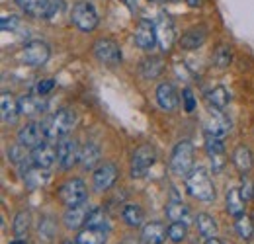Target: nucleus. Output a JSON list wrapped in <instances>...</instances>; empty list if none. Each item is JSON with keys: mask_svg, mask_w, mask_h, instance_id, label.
Masks as SVG:
<instances>
[{"mask_svg": "<svg viewBox=\"0 0 254 244\" xmlns=\"http://www.w3.org/2000/svg\"><path fill=\"white\" fill-rule=\"evenodd\" d=\"M118 180V166L112 162H104L94 170V187L98 191H108Z\"/></svg>", "mask_w": 254, "mask_h": 244, "instance_id": "obj_15", "label": "nucleus"}, {"mask_svg": "<svg viewBox=\"0 0 254 244\" xmlns=\"http://www.w3.org/2000/svg\"><path fill=\"white\" fill-rule=\"evenodd\" d=\"M153 2H168V0H153Z\"/></svg>", "mask_w": 254, "mask_h": 244, "instance_id": "obj_49", "label": "nucleus"}, {"mask_svg": "<svg viewBox=\"0 0 254 244\" xmlns=\"http://www.w3.org/2000/svg\"><path fill=\"white\" fill-rule=\"evenodd\" d=\"M70 22L84 33H90L98 28V22H100V16H98V10L90 0H78L74 6H72V12H70Z\"/></svg>", "mask_w": 254, "mask_h": 244, "instance_id": "obj_3", "label": "nucleus"}, {"mask_svg": "<svg viewBox=\"0 0 254 244\" xmlns=\"http://www.w3.org/2000/svg\"><path fill=\"white\" fill-rule=\"evenodd\" d=\"M195 225H197L199 235H201L205 241H207V239H213V237L217 235V223H215V219H213L211 215L199 213L195 217Z\"/></svg>", "mask_w": 254, "mask_h": 244, "instance_id": "obj_28", "label": "nucleus"}, {"mask_svg": "<svg viewBox=\"0 0 254 244\" xmlns=\"http://www.w3.org/2000/svg\"><path fill=\"white\" fill-rule=\"evenodd\" d=\"M207 39V28L205 26H193L180 37V47L186 51H193L199 49Z\"/></svg>", "mask_w": 254, "mask_h": 244, "instance_id": "obj_20", "label": "nucleus"}, {"mask_svg": "<svg viewBox=\"0 0 254 244\" xmlns=\"http://www.w3.org/2000/svg\"><path fill=\"white\" fill-rule=\"evenodd\" d=\"M122 219L126 221V225H129V227H141L143 221H145V213H143V209L139 205L127 203L122 209Z\"/></svg>", "mask_w": 254, "mask_h": 244, "instance_id": "obj_30", "label": "nucleus"}, {"mask_svg": "<svg viewBox=\"0 0 254 244\" xmlns=\"http://www.w3.org/2000/svg\"><path fill=\"white\" fill-rule=\"evenodd\" d=\"M245 203H247V199L243 197L241 189L233 187V189L227 191V211H229V215L241 217V215L245 213Z\"/></svg>", "mask_w": 254, "mask_h": 244, "instance_id": "obj_27", "label": "nucleus"}, {"mask_svg": "<svg viewBox=\"0 0 254 244\" xmlns=\"http://www.w3.org/2000/svg\"><path fill=\"white\" fill-rule=\"evenodd\" d=\"M18 110H20V116H26V118H32L37 116L45 110V102H43V96H22L18 100Z\"/></svg>", "mask_w": 254, "mask_h": 244, "instance_id": "obj_22", "label": "nucleus"}, {"mask_svg": "<svg viewBox=\"0 0 254 244\" xmlns=\"http://www.w3.org/2000/svg\"><path fill=\"white\" fill-rule=\"evenodd\" d=\"M186 187H188V193L191 197H195L203 203H211L215 199V185L203 168H193L186 176Z\"/></svg>", "mask_w": 254, "mask_h": 244, "instance_id": "obj_2", "label": "nucleus"}, {"mask_svg": "<svg viewBox=\"0 0 254 244\" xmlns=\"http://www.w3.org/2000/svg\"><path fill=\"white\" fill-rule=\"evenodd\" d=\"M231 131V120L223 114V110H211V118L205 125V135L213 137H225Z\"/></svg>", "mask_w": 254, "mask_h": 244, "instance_id": "obj_18", "label": "nucleus"}, {"mask_svg": "<svg viewBox=\"0 0 254 244\" xmlns=\"http://www.w3.org/2000/svg\"><path fill=\"white\" fill-rule=\"evenodd\" d=\"M51 49L45 41H30L22 49V61L30 66H41L49 61Z\"/></svg>", "mask_w": 254, "mask_h": 244, "instance_id": "obj_11", "label": "nucleus"}, {"mask_svg": "<svg viewBox=\"0 0 254 244\" xmlns=\"http://www.w3.org/2000/svg\"><path fill=\"white\" fill-rule=\"evenodd\" d=\"M205 244H223V243L219 241V239H215V237H213V239H207V243Z\"/></svg>", "mask_w": 254, "mask_h": 244, "instance_id": "obj_46", "label": "nucleus"}, {"mask_svg": "<svg viewBox=\"0 0 254 244\" xmlns=\"http://www.w3.org/2000/svg\"><path fill=\"white\" fill-rule=\"evenodd\" d=\"M157 104L164 112H176L180 106V96L170 82H162L157 86Z\"/></svg>", "mask_w": 254, "mask_h": 244, "instance_id": "obj_16", "label": "nucleus"}, {"mask_svg": "<svg viewBox=\"0 0 254 244\" xmlns=\"http://www.w3.org/2000/svg\"><path fill=\"white\" fill-rule=\"evenodd\" d=\"M233 62V51L229 45H219L213 53V64L217 68H227L229 64Z\"/></svg>", "mask_w": 254, "mask_h": 244, "instance_id": "obj_37", "label": "nucleus"}, {"mask_svg": "<svg viewBox=\"0 0 254 244\" xmlns=\"http://www.w3.org/2000/svg\"><path fill=\"white\" fill-rule=\"evenodd\" d=\"M162 70H164V61L160 57H147V59H143L141 64H139L141 76L143 78H149V80L159 78L160 74H162Z\"/></svg>", "mask_w": 254, "mask_h": 244, "instance_id": "obj_24", "label": "nucleus"}, {"mask_svg": "<svg viewBox=\"0 0 254 244\" xmlns=\"http://www.w3.org/2000/svg\"><path fill=\"white\" fill-rule=\"evenodd\" d=\"M0 116H2V123H14L16 118L20 116V110H18V102L12 98V94L4 92L0 96Z\"/></svg>", "mask_w": 254, "mask_h": 244, "instance_id": "obj_23", "label": "nucleus"}, {"mask_svg": "<svg viewBox=\"0 0 254 244\" xmlns=\"http://www.w3.org/2000/svg\"><path fill=\"white\" fill-rule=\"evenodd\" d=\"M205 153L209 156L211 168L213 172H221L227 164L225 158V145H223L221 137H213V135H205Z\"/></svg>", "mask_w": 254, "mask_h": 244, "instance_id": "obj_14", "label": "nucleus"}, {"mask_svg": "<svg viewBox=\"0 0 254 244\" xmlns=\"http://www.w3.org/2000/svg\"><path fill=\"white\" fill-rule=\"evenodd\" d=\"M241 193H243V197L245 199H251V195H254V187H251V182H249V178L243 174V185H241Z\"/></svg>", "mask_w": 254, "mask_h": 244, "instance_id": "obj_44", "label": "nucleus"}, {"mask_svg": "<svg viewBox=\"0 0 254 244\" xmlns=\"http://www.w3.org/2000/svg\"><path fill=\"white\" fill-rule=\"evenodd\" d=\"M59 199L63 201L66 207H74L80 205L84 201H88V189L86 183L82 182L80 178H72L59 187Z\"/></svg>", "mask_w": 254, "mask_h": 244, "instance_id": "obj_7", "label": "nucleus"}, {"mask_svg": "<svg viewBox=\"0 0 254 244\" xmlns=\"http://www.w3.org/2000/svg\"><path fill=\"white\" fill-rule=\"evenodd\" d=\"M106 231L94 227H86L76 235V243L80 244H106Z\"/></svg>", "mask_w": 254, "mask_h": 244, "instance_id": "obj_29", "label": "nucleus"}, {"mask_svg": "<svg viewBox=\"0 0 254 244\" xmlns=\"http://www.w3.org/2000/svg\"><path fill=\"white\" fill-rule=\"evenodd\" d=\"M92 53L98 59V62L106 64V66H118L122 64V49L118 45V41L110 39V37H102L94 41L92 45Z\"/></svg>", "mask_w": 254, "mask_h": 244, "instance_id": "obj_6", "label": "nucleus"}, {"mask_svg": "<svg viewBox=\"0 0 254 244\" xmlns=\"http://www.w3.org/2000/svg\"><path fill=\"white\" fill-rule=\"evenodd\" d=\"M18 143L20 145H24V147H28V149H35V147H39L47 137H45V131H43V125L37 122H30L26 123L24 127H20V131H18Z\"/></svg>", "mask_w": 254, "mask_h": 244, "instance_id": "obj_13", "label": "nucleus"}, {"mask_svg": "<svg viewBox=\"0 0 254 244\" xmlns=\"http://www.w3.org/2000/svg\"><path fill=\"white\" fill-rule=\"evenodd\" d=\"M16 4L33 18L51 20L63 10V0H16Z\"/></svg>", "mask_w": 254, "mask_h": 244, "instance_id": "obj_4", "label": "nucleus"}, {"mask_svg": "<svg viewBox=\"0 0 254 244\" xmlns=\"http://www.w3.org/2000/svg\"><path fill=\"white\" fill-rule=\"evenodd\" d=\"M155 30H157V43H159L160 51L168 53L176 41V30H174V22L166 12H160L155 22Z\"/></svg>", "mask_w": 254, "mask_h": 244, "instance_id": "obj_9", "label": "nucleus"}, {"mask_svg": "<svg viewBox=\"0 0 254 244\" xmlns=\"http://www.w3.org/2000/svg\"><path fill=\"white\" fill-rule=\"evenodd\" d=\"M53 88H55V80L53 78H43L35 84V94L37 96H47Z\"/></svg>", "mask_w": 254, "mask_h": 244, "instance_id": "obj_42", "label": "nucleus"}, {"mask_svg": "<svg viewBox=\"0 0 254 244\" xmlns=\"http://www.w3.org/2000/svg\"><path fill=\"white\" fill-rule=\"evenodd\" d=\"M235 231H237V235H239L241 239H251L254 235L253 219L247 217L245 213L241 215V217H237V221H235Z\"/></svg>", "mask_w": 254, "mask_h": 244, "instance_id": "obj_36", "label": "nucleus"}, {"mask_svg": "<svg viewBox=\"0 0 254 244\" xmlns=\"http://www.w3.org/2000/svg\"><path fill=\"white\" fill-rule=\"evenodd\" d=\"M166 217H168L170 221H182V223H186V221L190 219V209H188L182 201L174 199V201H170V203L166 205Z\"/></svg>", "mask_w": 254, "mask_h": 244, "instance_id": "obj_31", "label": "nucleus"}, {"mask_svg": "<svg viewBox=\"0 0 254 244\" xmlns=\"http://www.w3.org/2000/svg\"><path fill=\"white\" fill-rule=\"evenodd\" d=\"M10 244H28V243H26L24 239H16V241H12Z\"/></svg>", "mask_w": 254, "mask_h": 244, "instance_id": "obj_47", "label": "nucleus"}, {"mask_svg": "<svg viewBox=\"0 0 254 244\" xmlns=\"http://www.w3.org/2000/svg\"><path fill=\"white\" fill-rule=\"evenodd\" d=\"M22 176H24V182H26L28 187H39V185H43L47 182V172L43 168H37V166H32Z\"/></svg>", "mask_w": 254, "mask_h": 244, "instance_id": "obj_33", "label": "nucleus"}, {"mask_svg": "<svg viewBox=\"0 0 254 244\" xmlns=\"http://www.w3.org/2000/svg\"><path fill=\"white\" fill-rule=\"evenodd\" d=\"M155 162H157V151L151 145H141L131 156V176L133 178L147 176V172L153 168Z\"/></svg>", "mask_w": 254, "mask_h": 244, "instance_id": "obj_8", "label": "nucleus"}, {"mask_svg": "<svg viewBox=\"0 0 254 244\" xmlns=\"http://www.w3.org/2000/svg\"><path fill=\"white\" fill-rule=\"evenodd\" d=\"M30 223H32V219H30V213H28V211H20V213H16V217H14V233L22 239L24 235H28V231H30Z\"/></svg>", "mask_w": 254, "mask_h": 244, "instance_id": "obj_39", "label": "nucleus"}, {"mask_svg": "<svg viewBox=\"0 0 254 244\" xmlns=\"http://www.w3.org/2000/svg\"><path fill=\"white\" fill-rule=\"evenodd\" d=\"M55 235V223L51 217H43L39 223V237H43L45 241H51V237Z\"/></svg>", "mask_w": 254, "mask_h": 244, "instance_id": "obj_40", "label": "nucleus"}, {"mask_svg": "<svg viewBox=\"0 0 254 244\" xmlns=\"http://www.w3.org/2000/svg\"><path fill=\"white\" fill-rule=\"evenodd\" d=\"M207 100H209L211 108H215V110H225V108L229 106V102H231V94H229V90H227L225 86H215L213 90L209 92Z\"/></svg>", "mask_w": 254, "mask_h": 244, "instance_id": "obj_32", "label": "nucleus"}, {"mask_svg": "<svg viewBox=\"0 0 254 244\" xmlns=\"http://www.w3.org/2000/svg\"><path fill=\"white\" fill-rule=\"evenodd\" d=\"M32 158V154H28V147H24V145H12L10 149H8V160L12 162V164H16V166H22L24 162H28Z\"/></svg>", "mask_w": 254, "mask_h": 244, "instance_id": "obj_35", "label": "nucleus"}, {"mask_svg": "<svg viewBox=\"0 0 254 244\" xmlns=\"http://www.w3.org/2000/svg\"><path fill=\"white\" fill-rule=\"evenodd\" d=\"M74 123H76V114L72 110H68V108H63V110L55 112L53 116H49L45 122H41V125H43L45 137L53 141V139L66 137L72 131Z\"/></svg>", "mask_w": 254, "mask_h": 244, "instance_id": "obj_1", "label": "nucleus"}, {"mask_svg": "<svg viewBox=\"0 0 254 244\" xmlns=\"http://www.w3.org/2000/svg\"><path fill=\"white\" fill-rule=\"evenodd\" d=\"M233 162H235L237 170H241L243 174H247L254 164L253 151H251L247 145H239V147L233 151Z\"/></svg>", "mask_w": 254, "mask_h": 244, "instance_id": "obj_25", "label": "nucleus"}, {"mask_svg": "<svg viewBox=\"0 0 254 244\" xmlns=\"http://www.w3.org/2000/svg\"><path fill=\"white\" fill-rule=\"evenodd\" d=\"M186 235H188L186 223H182V221H172V223L168 225V239H170L172 243H182V241L186 239Z\"/></svg>", "mask_w": 254, "mask_h": 244, "instance_id": "obj_38", "label": "nucleus"}, {"mask_svg": "<svg viewBox=\"0 0 254 244\" xmlns=\"http://www.w3.org/2000/svg\"><path fill=\"white\" fill-rule=\"evenodd\" d=\"M182 102H184V110L191 114L193 110H195V98H193V94H191L190 88H186V90L182 92Z\"/></svg>", "mask_w": 254, "mask_h": 244, "instance_id": "obj_43", "label": "nucleus"}, {"mask_svg": "<svg viewBox=\"0 0 254 244\" xmlns=\"http://www.w3.org/2000/svg\"><path fill=\"white\" fill-rule=\"evenodd\" d=\"M20 24V18L14 16V14H8V16H2L0 20V30L2 31H14Z\"/></svg>", "mask_w": 254, "mask_h": 244, "instance_id": "obj_41", "label": "nucleus"}, {"mask_svg": "<svg viewBox=\"0 0 254 244\" xmlns=\"http://www.w3.org/2000/svg\"><path fill=\"white\" fill-rule=\"evenodd\" d=\"M170 170L176 176L186 178L193 170V145L190 141H180L170 154Z\"/></svg>", "mask_w": 254, "mask_h": 244, "instance_id": "obj_5", "label": "nucleus"}, {"mask_svg": "<svg viewBox=\"0 0 254 244\" xmlns=\"http://www.w3.org/2000/svg\"><path fill=\"white\" fill-rule=\"evenodd\" d=\"M86 227H94V229H102V231H108L110 229V221H108V215L102 207H96L88 215V221H86Z\"/></svg>", "mask_w": 254, "mask_h": 244, "instance_id": "obj_34", "label": "nucleus"}, {"mask_svg": "<svg viewBox=\"0 0 254 244\" xmlns=\"http://www.w3.org/2000/svg\"><path fill=\"white\" fill-rule=\"evenodd\" d=\"M186 4H188L190 8H199V6L203 4V0H186Z\"/></svg>", "mask_w": 254, "mask_h": 244, "instance_id": "obj_45", "label": "nucleus"}, {"mask_svg": "<svg viewBox=\"0 0 254 244\" xmlns=\"http://www.w3.org/2000/svg\"><path fill=\"white\" fill-rule=\"evenodd\" d=\"M166 237H168V229L162 223L155 221V223H149V225L143 227V231H141V244H162Z\"/></svg>", "mask_w": 254, "mask_h": 244, "instance_id": "obj_21", "label": "nucleus"}, {"mask_svg": "<svg viewBox=\"0 0 254 244\" xmlns=\"http://www.w3.org/2000/svg\"><path fill=\"white\" fill-rule=\"evenodd\" d=\"M32 160L37 168L49 170L55 162H57V147H53L51 143H41L39 147H35L32 151Z\"/></svg>", "mask_w": 254, "mask_h": 244, "instance_id": "obj_17", "label": "nucleus"}, {"mask_svg": "<svg viewBox=\"0 0 254 244\" xmlns=\"http://www.w3.org/2000/svg\"><path fill=\"white\" fill-rule=\"evenodd\" d=\"M63 244H80V243H72V241H64Z\"/></svg>", "mask_w": 254, "mask_h": 244, "instance_id": "obj_48", "label": "nucleus"}, {"mask_svg": "<svg viewBox=\"0 0 254 244\" xmlns=\"http://www.w3.org/2000/svg\"><path fill=\"white\" fill-rule=\"evenodd\" d=\"M90 211H92V209H90L88 201H84V203H80V205H74V207H68L63 217L66 229H80L82 225H86Z\"/></svg>", "mask_w": 254, "mask_h": 244, "instance_id": "obj_19", "label": "nucleus"}, {"mask_svg": "<svg viewBox=\"0 0 254 244\" xmlns=\"http://www.w3.org/2000/svg\"><path fill=\"white\" fill-rule=\"evenodd\" d=\"M133 37H135L137 47L143 49V51H151L155 45H159V43H157L155 22H151V20H147V18H143V20L137 22L135 31H133Z\"/></svg>", "mask_w": 254, "mask_h": 244, "instance_id": "obj_12", "label": "nucleus"}, {"mask_svg": "<svg viewBox=\"0 0 254 244\" xmlns=\"http://www.w3.org/2000/svg\"><path fill=\"white\" fill-rule=\"evenodd\" d=\"M80 160V147L76 139L63 137L57 145V162L63 170H70Z\"/></svg>", "mask_w": 254, "mask_h": 244, "instance_id": "obj_10", "label": "nucleus"}, {"mask_svg": "<svg viewBox=\"0 0 254 244\" xmlns=\"http://www.w3.org/2000/svg\"><path fill=\"white\" fill-rule=\"evenodd\" d=\"M100 147L96 145V143H86L82 149H80V164H82V168L84 170H92L96 164L100 162Z\"/></svg>", "mask_w": 254, "mask_h": 244, "instance_id": "obj_26", "label": "nucleus"}]
</instances>
